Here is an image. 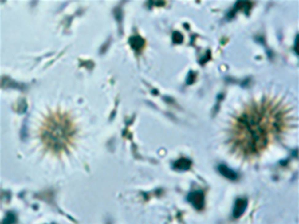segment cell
<instances>
[{"mask_svg":"<svg viewBox=\"0 0 299 224\" xmlns=\"http://www.w3.org/2000/svg\"><path fill=\"white\" fill-rule=\"evenodd\" d=\"M187 199L197 210H201L204 206V196L202 190H197L189 193Z\"/></svg>","mask_w":299,"mask_h":224,"instance_id":"obj_3","label":"cell"},{"mask_svg":"<svg viewBox=\"0 0 299 224\" xmlns=\"http://www.w3.org/2000/svg\"><path fill=\"white\" fill-rule=\"evenodd\" d=\"M148 4L151 6L153 5L157 7H163L165 6L166 2L164 1L157 0V1H149Z\"/></svg>","mask_w":299,"mask_h":224,"instance_id":"obj_11","label":"cell"},{"mask_svg":"<svg viewBox=\"0 0 299 224\" xmlns=\"http://www.w3.org/2000/svg\"><path fill=\"white\" fill-rule=\"evenodd\" d=\"M191 161L189 159L181 158L176 161L173 165L174 169L179 171L186 170L190 169Z\"/></svg>","mask_w":299,"mask_h":224,"instance_id":"obj_8","label":"cell"},{"mask_svg":"<svg viewBox=\"0 0 299 224\" xmlns=\"http://www.w3.org/2000/svg\"><path fill=\"white\" fill-rule=\"evenodd\" d=\"M252 6L251 2L244 1H238L234 4L233 9L228 14V17L230 18L234 17L235 13L239 10L243 9L245 14L248 15Z\"/></svg>","mask_w":299,"mask_h":224,"instance_id":"obj_4","label":"cell"},{"mask_svg":"<svg viewBox=\"0 0 299 224\" xmlns=\"http://www.w3.org/2000/svg\"><path fill=\"white\" fill-rule=\"evenodd\" d=\"M299 35L296 36L294 43V50L297 54H299Z\"/></svg>","mask_w":299,"mask_h":224,"instance_id":"obj_13","label":"cell"},{"mask_svg":"<svg viewBox=\"0 0 299 224\" xmlns=\"http://www.w3.org/2000/svg\"><path fill=\"white\" fill-rule=\"evenodd\" d=\"M218 169L220 173L226 178L232 180H234L237 179V173L225 165H220Z\"/></svg>","mask_w":299,"mask_h":224,"instance_id":"obj_7","label":"cell"},{"mask_svg":"<svg viewBox=\"0 0 299 224\" xmlns=\"http://www.w3.org/2000/svg\"><path fill=\"white\" fill-rule=\"evenodd\" d=\"M211 51L208 50L206 51V55L202 57L200 60V63L201 64H204L208 61L210 58Z\"/></svg>","mask_w":299,"mask_h":224,"instance_id":"obj_12","label":"cell"},{"mask_svg":"<svg viewBox=\"0 0 299 224\" xmlns=\"http://www.w3.org/2000/svg\"><path fill=\"white\" fill-rule=\"evenodd\" d=\"M15 215L12 213L9 212L7 214L6 217L3 220V223L10 224L15 222Z\"/></svg>","mask_w":299,"mask_h":224,"instance_id":"obj_10","label":"cell"},{"mask_svg":"<svg viewBox=\"0 0 299 224\" xmlns=\"http://www.w3.org/2000/svg\"><path fill=\"white\" fill-rule=\"evenodd\" d=\"M131 47L134 50L139 51L142 49L145 45V39L139 35L131 36L128 40Z\"/></svg>","mask_w":299,"mask_h":224,"instance_id":"obj_6","label":"cell"},{"mask_svg":"<svg viewBox=\"0 0 299 224\" xmlns=\"http://www.w3.org/2000/svg\"><path fill=\"white\" fill-rule=\"evenodd\" d=\"M273 112L267 106H257L244 113L239 119L240 124L245 131L246 151H257L266 144L269 133L267 123Z\"/></svg>","mask_w":299,"mask_h":224,"instance_id":"obj_2","label":"cell"},{"mask_svg":"<svg viewBox=\"0 0 299 224\" xmlns=\"http://www.w3.org/2000/svg\"><path fill=\"white\" fill-rule=\"evenodd\" d=\"M73 134L72 124L65 116L53 112L44 120L40 131V137L45 149L54 153L68 149Z\"/></svg>","mask_w":299,"mask_h":224,"instance_id":"obj_1","label":"cell"},{"mask_svg":"<svg viewBox=\"0 0 299 224\" xmlns=\"http://www.w3.org/2000/svg\"><path fill=\"white\" fill-rule=\"evenodd\" d=\"M248 205L247 200L244 198H239L235 201L233 211V216L238 218L245 212Z\"/></svg>","mask_w":299,"mask_h":224,"instance_id":"obj_5","label":"cell"},{"mask_svg":"<svg viewBox=\"0 0 299 224\" xmlns=\"http://www.w3.org/2000/svg\"><path fill=\"white\" fill-rule=\"evenodd\" d=\"M172 42L175 44H180L183 40V36L182 34L178 31H174L172 35Z\"/></svg>","mask_w":299,"mask_h":224,"instance_id":"obj_9","label":"cell"}]
</instances>
